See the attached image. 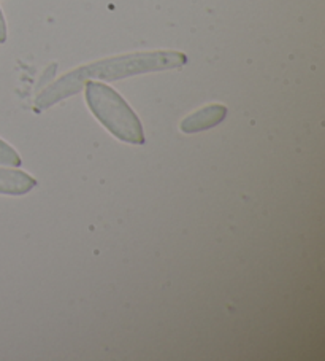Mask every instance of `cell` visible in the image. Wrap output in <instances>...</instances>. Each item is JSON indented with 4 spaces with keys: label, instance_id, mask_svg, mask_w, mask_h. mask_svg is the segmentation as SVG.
Returning <instances> with one entry per match:
<instances>
[{
    "label": "cell",
    "instance_id": "8992f818",
    "mask_svg": "<svg viewBox=\"0 0 325 361\" xmlns=\"http://www.w3.org/2000/svg\"><path fill=\"white\" fill-rule=\"evenodd\" d=\"M7 37H8V32H7V23H5L4 13H2V10H0V43L7 42Z\"/></svg>",
    "mask_w": 325,
    "mask_h": 361
},
{
    "label": "cell",
    "instance_id": "5b68a950",
    "mask_svg": "<svg viewBox=\"0 0 325 361\" xmlns=\"http://www.w3.org/2000/svg\"><path fill=\"white\" fill-rule=\"evenodd\" d=\"M23 159L13 147L8 145L7 142L0 139V164L10 167H20Z\"/></svg>",
    "mask_w": 325,
    "mask_h": 361
},
{
    "label": "cell",
    "instance_id": "6da1fadb",
    "mask_svg": "<svg viewBox=\"0 0 325 361\" xmlns=\"http://www.w3.org/2000/svg\"><path fill=\"white\" fill-rule=\"evenodd\" d=\"M187 56L179 51H145L113 56L100 59L91 64L81 66L72 72H67L56 80L48 88L43 90L35 99V110L43 111L64 99L78 94L84 88V83L94 82H116V80L143 75V73L173 71L186 66Z\"/></svg>",
    "mask_w": 325,
    "mask_h": 361
},
{
    "label": "cell",
    "instance_id": "277c9868",
    "mask_svg": "<svg viewBox=\"0 0 325 361\" xmlns=\"http://www.w3.org/2000/svg\"><path fill=\"white\" fill-rule=\"evenodd\" d=\"M37 186V180L27 172L0 167V195L24 196Z\"/></svg>",
    "mask_w": 325,
    "mask_h": 361
},
{
    "label": "cell",
    "instance_id": "3957f363",
    "mask_svg": "<svg viewBox=\"0 0 325 361\" xmlns=\"http://www.w3.org/2000/svg\"><path fill=\"white\" fill-rule=\"evenodd\" d=\"M227 116V107L221 104H212L208 107H203L193 111L187 118L181 121V133L184 134H197L202 130L211 129L221 124Z\"/></svg>",
    "mask_w": 325,
    "mask_h": 361
},
{
    "label": "cell",
    "instance_id": "7a4b0ae2",
    "mask_svg": "<svg viewBox=\"0 0 325 361\" xmlns=\"http://www.w3.org/2000/svg\"><path fill=\"white\" fill-rule=\"evenodd\" d=\"M83 90L87 107L106 130H110L116 139L132 145L145 143V130L140 118L135 115L122 96L108 85L94 80L86 82Z\"/></svg>",
    "mask_w": 325,
    "mask_h": 361
}]
</instances>
